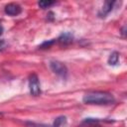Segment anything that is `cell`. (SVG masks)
<instances>
[{
    "label": "cell",
    "instance_id": "6da1fadb",
    "mask_svg": "<svg viewBox=\"0 0 127 127\" xmlns=\"http://www.w3.org/2000/svg\"><path fill=\"white\" fill-rule=\"evenodd\" d=\"M82 101L86 104L107 105L115 101L113 95L107 91H90L83 95Z\"/></svg>",
    "mask_w": 127,
    "mask_h": 127
},
{
    "label": "cell",
    "instance_id": "7a4b0ae2",
    "mask_svg": "<svg viewBox=\"0 0 127 127\" xmlns=\"http://www.w3.org/2000/svg\"><path fill=\"white\" fill-rule=\"evenodd\" d=\"M50 67L59 76H62L64 78L66 77V75H67V68H66V66H65V64L64 63L59 62V61H52L50 63Z\"/></svg>",
    "mask_w": 127,
    "mask_h": 127
},
{
    "label": "cell",
    "instance_id": "3957f363",
    "mask_svg": "<svg viewBox=\"0 0 127 127\" xmlns=\"http://www.w3.org/2000/svg\"><path fill=\"white\" fill-rule=\"evenodd\" d=\"M29 89L30 93L34 96H38L41 93V86H40V81L37 76V74L33 73L29 77Z\"/></svg>",
    "mask_w": 127,
    "mask_h": 127
},
{
    "label": "cell",
    "instance_id": "277c9868",
    "mask_svg": "<svg viewBox=\"0 0 127 127\" xmlns=\"http://www.w3.org/2000/svg\"><path fill=\"white\" fill-rule=\"evenodd\" d=\"M4 11L9 16H17L22 12V8L17 3H9L5 6Z\"/></svg>",
    "mask_w": 127,
    "mask_h": 127
},
{
    "label": "cell",
    "instance_id": "5b68a950",
    "mask_svg": "<svg viewBox=\"0 0 127 127\" xmlns=\"http://www.w3.org/2000/svg\"><path fill=\"white\" fill-rule=\"evenodd\" d=\"M113 4L114 2L113 1H105L104 2V5L102 6V8L100 9L99 13H98V16L99 17H105L111 10H112V7H113Z\"/></svg>",
    "mask_w": 127,
    "mask_h": 127
},
{
    "label": "cell",
    "instance_id": "8992f818",
    "mask_svg": "<svg viewBox=\"0 0 127 127\" xmlns=\"http://www.w3.org/2000/svg\"><path fill=\"white\" fill-rule=\"evenodd\" d=\"M72 39H73L72 34H71V33H69V32H65V33H63V34H62V35L59 37L58 41H59L61 44L66 45V44L71 43Z\"/></svg>",
    "mask_w": 127,
    "mask_h": 127
},
{
    "label": "cell",
    "instance_id": "52a82bcc",
    "mask_svg": "<svg viewBox=\"0 0 127 127\" xmlns=\"http://www.w3.org/2000/svg\"><path fill=\"white\" fill-rule=\"evenodd\" d=\"M107 62H108V64H109L110 65H115V64H117L118 62H119V54H118L117 52H112V53L110 54V56H109Z\"/></svg>",
    "mask_w": 127,
    "mask_h": 127
},
{
    "label": "cell",
    "instance_id": "ba28073f",
    "mask_svg": "<svg viewBox=\"0 0 127 127\" xmlns=\"http://www.w3.org/2000/svg\"><path fill=\"white\" fill-rule=\"evenodd\" d=\"M56 2L54 1H47V0H43V1H39L38 2V5L42 8V9H46V8H49L51 7L52 5H54Z\"/></svg>",
    "mask_w": 127,
    "mask_h": 127
},
{
    "label": "cell",
    "instance_id": "9c48e42d",
    "mask_svg": "<svg viewBox=\"0 0 127 127\" xmlns=\"http://www.w3.org/2000/svg\"><path fill=\"white\" fill-rule=\"evenodd\" d=\"M64 123H65V117L64 116H60V117L56 118V120L54 122V125L52 127H61Z\"/></svg>",
    "mask_w": 127,
    "mask_h": 127
},
{
    "label": "cell",
    "instance_id": "30bf717a",
    "mask_svg": "<svg viewBox=\"0 0 127 127\" xmlns=\"http://www.w3.org/2000/svg\"><path fill=\"white\" fill-rule=\"evenodd\" d=\"M55 43V40L53 39V40H51V41H49V42H45V43H43L41 46H39V48H41V49H45V48H50L53 44Z\"/></svg>",
    "mask_w": 127,
    "mask_h": 127
},
{
    "label": "cell",
    "instance_id": "8fae6325",
    "mask_svg": "<svg viewBox=\"0 0 127 127\" xmlns=\"http://www.w3.org/2000/svg\"><path fill=\"white\" fill-rule=\"evenodd\" d=\"M28 127H51L43 124H36V123H28Z\"/></svg>",
    "mask_w": 127,
    "mask_h": 127
},
{
    "label": "cell",
    "instance_id": "7c38bea8",
    "mask_svg": "<svg viewBox=\"0 0 127 127\" xmlns=\"http://www.w3.org/2000/svg\"><path fill=\"white\" fill-rule=\"evenodd\" d=\"M6 46H7L6 42H5L4 40H0V52L3 51V50L6 48Z\"/></svg>",
    "mask_w": 127,
    "mask_h": 127
},
{
    "label": "cell",
    "instance_id": "4fadbf2b",
    "mask_svg": "<svg viewBox=\"0 0 127 127\" xmlns=\"http://www.w3.org/2000/svg\"><path fill=\"white\" fill-rule=\"evenodd\" d=\"M3 31H4V29H3V26L1 25V23H0V36L3 34Z\"/></svg>",
    "mask_w": 127,
    "mask_h": 127
},
{
    "label": "cell",
    "instance_id": "5bb4252c",
    "mask_svg": "<svg viewBox=\"0 0 127 127\" xmlns=\"http://www.w3.org/2000/svg\"><path fill=\"white\" fill-rule=\"evenodd\" d=\"M122 35L123 36H125V27L123 28V30H122Z\"/></svg>",
    "mask_w": 127,
    "mask_h": 127
}]
</instances>
